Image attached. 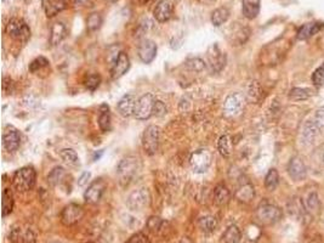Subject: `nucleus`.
Wrapping results in <instances>:
<instances>
[{"mask_svg":"<svg viewBox=\"0 0 324 243\" xmlns=\"http://www.w3.org/2000/svg\"><path fill=\"white\" fill-rule=\"evenodd\" d=\"M37 181V173L33 167H23L16 170L12 176V185L19 192H27L32 190Z\"/></svg>","mask_w":324,"mask_h":243,"instance_id":"f257e3e1","label":"nucleus"},{"mask_svg":"<svg viewBox=\"0 0 324 243\" xmlns=\"http://www.w3.org/2000/svg\"><path fill=\"white\" fill-rule=\"evenodd\" d=\"M138 167H140V164H138V159L136 157H127V158L121 160L117 168V173L119 180H120V184L128 185V184L134 179V176L136 175Z\"/></svg>","mask_w":324,"mask_h":243,"instance_id":"f03ea898","label":"nucleus"},{"mask_svg":"<svg viewBox=\"0 0 324 243\" xmlns=\"http://www.w3.org/2000/svg\"><path fill=\"white\" fill-rule=\"evenodd\" d=\"M282 209L274 205H270V203H264L256 211L257 219L264 225L276 224L282 219Z\"/></svg>","mask_w":324,"mask_h":243,"instance_id":"7ed1b4c3","label":"nucleus"},{"mask_svg":"<svg viewBox=\"0 0 324 243\" xmlns=\"http://www.w3.org/2000/svg\"><path fill=\"white\" fill-rule=\"evenodd\" d=\"M6 33L15 40L26 43L31 38V29L28 25L21 18L10 19L9 24L6 25Z\"/></svg>","mask_w":324,"mask_h":243,"instance_id":"20e7f679","label":"nucleus"},{"mask_svg":"<svg viewBox=\"0 0 324 243\" xmlns=\"http://www.w3.org/2000/svg\"><path fill=\"white\" fill-rule=\"evenodd\" d=\"M160 129L157 126H150L146 128L144 135H142V146L145 152L150 156H153L159 147Z\"/></svg>","mask_w":324,"mask_h":243,"instance_id":"39448f33","label":"nucleus"},{"mask_svg":"<svg viewBox=\"0 0 324 243\" xmlns=\"http://www.w3.org/2000/svg\"><path fill=\"white\" fill-rule=\"evenodd\" d=\"M157 100L152 94H145L137 100L136 108H135V117L138 120H146L154 112V106Z\"/></svg>","mask_w":324,"mask_h":243,"instance_id":"423d86ee","label":"nucleus"},{"mask_svg":"<svg viewBox=\"0 0 324 243\" xmlns=\"http://www.w3.org/2000/svg\"><path fill=\"white\" fill-rule=\"evenodd\" d=\"M211 160H213V156H211L210 151L206 149H200L196 151V152L192 153L190 163L192 169L194 173H206L209 167L211 166Z\"/></svg>","mask_w":324,"mask_h":243,"instance_id":"0eeeda50","label":"nucleus"},{"mask_svg":"<svg viewBox=\"0 0 324 243\" xmlns=\"http://www.w3.org/2000/svg\"><path fill=\"white\" fill-rule=\"evenodd\" d=\"M246 106V97L240 93H233L226 97L224 103L225 114L229 117H238Z\"/></svg>","mask_w":324,"mask_h":243,"instance_id":"6e6552de","label":"nucleus"},{"mask_svg":"<svg viewBox=\"0 0 324 243\" xmlns=\"http://www.w3.org/2000/svg\"><path fill=\"white\" fill-rule=\"evenodd\" d=\"M84 216V209L79 205L71 203V205L66 206L61 212V222L65 226H72L75 225L77 222L80 221Z\"/></svg>","mask_w":324,"mask_h":243,"instance_id":"1a4fd4ad","label":"nucleus"},{"mask_svg":"<svg viewBox=\"0 0 324 243\" xmlns=\"http://www.w3.org/2000/svg\"><path fill=\"white\" fill-rule=\"evenodd\" d=\"M107 189V184L105 183L104 179H96L95 181L90 184V186L88 187L87 191L84 192V199L87 203L90 205H96L101 201L102 196Z\"/></svg>","mask_w":324,"mask_h":243,"instance_id":"9d476101","label":"nucleus"},{"mask_svg":"<svg viewBox=\"0 0 324 243\" xmlns=\"http://www.w3.org/2000/svg\"><path fill=\"white\" fill-rule=\"evenodd\" d=\"M150 192L147 189H138L128 197L127 206L131 211H142L150 205Z\"/></svg>","mask_w":324,"mask_h":243,"instance_id":"9b49d317","label":"nucleus"},{"mask_svg":"<svg viewBox=\"0 0 324 243\" xmlns=\"http://www.w3.org/2000/svg\"><path fill=\"white\" fill-rule=\"evenodd\" d=\"M37 235L29 226H15L10 232V239L14 243H34Z\"/></svg>","mask_w":324,"mask_h":243,"instance_id":"f8f14e48","label":"nucleus"},{"mask_svg":"<svg viewBox=\"0 0 324 243\" xmlns=\"http://www.w3.org/2000/svg\"><path fill=\"white\" fill-rule=\"evenodd\" d=\"M19 144H21V135L18 130L11 126L6 127L3 133V145L5 149L10 152H14L19 147Z\"/></svg>","mask_w":324,"mask_h":243,"instance_id":"ddd939ff","label":"nucleus"},{"mask_svg":"<svg viewBox=\"0 0 324 243\" xmlns=\"http://www.w3.org/2000/svg\"><path fill=\"white\" fill-rule=\"evenodd\" d=\"M288 174L294 181H301L306 178V166L300 157H293L288 164Z\"/></svg>","mask_w":324,"mask_h":243,"instance_id":"4468645a","label":"nucleus"},{"mask_svg":"<svg viewBox=\"0 0 324 243\" xmlns=\"http://www.w3.org/2000/svg\"><path fill=\"white\" fill-rule=\"evenodd\" d=\"M129 67H130V60H129V56L125 52H119L118 56L115 57V60L113 62V66H112L111 70V75L113 79H119L120 77L127 73Z\"/></svg>","mask_w":324,"mask_h":243,"instance_id":"2eb2a0df","label":"nucleus"},{"mask_svg":"<svg viewBox=\"0 0 324 243\" xmlns=\"http://www.w3.org/2000/svg\"><path fill=\"white\" fill-rule=\"evenodd\" d=\"M155 55H157V45L153 40L150 39H144L138 45V56L141 61L145 64H150L154 60Z\"/></svg>","mask_w":324,"mask_h":243,"instance_id":"dca6fc26","label":"nucleus"},{"mask_svg":"<svg viewBox=\"0 0 324 243\" xmlns=\"http://www.w3.org/2000/svg\"><path fill=\"white\" fill-rule=\"evenodd\" d=\"M173 4L169 2V0H160L157 5H155L154 11H153V16L154 18L157 19L158 22H167L169 21L173 16Z\"/></svg>","mask_w":324,"mask_h":243,"instance_id":"f3484780","label":"nucleus"},{"mask_svg":"<svg viewBox=\"0 0 324 243\" xmlns=\"http://www.w3.org/2000/svg\"><path fill=\"white\" fill-rule=\"evenodd\" d=\"M42 8L44 10L46 17H54L67 8L66 0H42Z\"/></svg>","mask_w":324,"mask_h":243,"instance_id":"a211bd4d","label":"nucleus"},{"mask_svg":"<svg viewBox=\"0 0 324 243\" xmlns=\"http://www.w3.org/2000/svg\"><path fill=\"white\" fill-rule=\"evenodd\" d=\"M137 100L134 95L127 94L120 98L118 103V112L123 117H130L131 114L135 113V108H136Z\"/></svg>","mask_w":324,"mask_h":243,"instance_id":"6ab92c4d","label":"nucleus"},{"mask_svg":"<svg viewBox=\"0 0 324 243\" xmlns=\"http://www.w3.org/2000/svg\"><path fill=\"white\" fill-rule=\"evenodd\" d=\"M213 50L214 52H208V62H209L210 70L213 72H220L226 65V56L217 49V47H214Z\"/></svg>","mask_w":324,"mask_h":243,"instance_id":"aec40b11","label":"nucleus"},{"mask_svg":"<svg viewBox=\"0 0 324 243\" xmlns=\"http://www.w3.org/2000/svg\"><path fill=\"white\" fill-rule=\"evenodd\" d=\"M66 37H67V28H66V26L62 22H55L51 26L50 44L58 45Z\"/></svg>","mask_w":324,"mask_h":243,"instance_id":"412c9836","label":"nucleus"},{"mask_svg":"<svg viewBox=\"0 0 324 243\" xmlns=\"http://www.w3.org/2000/svg\"><path fill=\"white\" fill-rule=\"evenodd\" d=\"M213 198H214V202L216 203L217 206L227 205L231 199L230 190L227 189L225 185H222V184H220V185H217L216 187H215Z\"/></svg>","mask_w":324,"mask_h":243,"instance_id":"4be33fe9","label":"nucleus"},{"mask_svg":"<svg viewBox=\"0 0 324 243\" xmlns=\"http://www.w3.org/2000/svg\"><path fill=\"white\" fill-rule=\"evenodd\" d=\"M242 10L248 19L255 18L260 12V0H243Z\"/></svg>","mask_w":324,"mask_h":243,"instance_id":"5701e85b","label":"nucleus"},{"mask_svg":"<svg viewBox=\"0 0 324 243\" xmlns=\"http://www.w3.org/2000/svg\"><path fill=\"white\" fill-rule=\"evenodd\" d=\"M254 196H255V190L249 183L240 185L239 189L236 191L237 199L243 203H249L254 198Z\"/></svg>","mask_w":324,"mask_h":243,"instance_id":"b1692460","label":"nucleus"},{"mask_svg":"<svg viewBox=\"0 0 324 243\" xmlns=\"http://www.w3.org/2000/svg\"><path fill=\"white\" fill-rule=\"evenodd\" d=\"M319 133V128L315 121H307L302 128V140L305 144H312Z\"/></svg>","mask_w":324,"mask_h":243,"instance_id":"393cba45","label":"nucleus"},{"mask_svg":"<svg viewBox=\"0 0 324 243\" xmlns=\"http://www.w3.org/2000/svg\"><path fill=\"white\" fill-rule=\"evenodd\" d=\"M319 29L320 26L318 24H306L299 28L296 37L299 40H306V39L315 35L316 33H318Z\"/></svg>","mask_w":324,"mask_h":243,"instance_id":"a878e982","label":"nucleus"},{"mask_svg":"<svg viewBox=\"0 0 324 243\" xmlns=\"http://www.w3.org/2000/svg\"><path fill=\"white\" fill-rule=\"evenodd\" d=\"M225 243H239L242 239V232L237 225H231L222 235Z\"/></svg>","mask_w":324,"mask_h":243,"instance_id":"bb28decb","label":"nucleus"},{"mask_svg":"<svg viewBox=\"0 0 324 243\" xmlns=\"http://www.w3.org/2000/svg\"><path fill=\"white\" fill-rule=\"evenodd\" d=\"M247 96L251 104H259L261 97H262V89H261L259 82H251L249 87H248Z\"/></svg>","mask_w":324,"mask_h":243,"instance_id":"cd10ccee","label":"nucleus"},{"mask_svg":"<svg viewBox=\"0 0 324 243\" xmlns=\"http://www.w3.org/2000/svg\"><path fill=\"white\" fill-rule=\"evenodd\" d=\"M100 117H98V126H100L101 130L104 133L111 130V113L110 108L107 105H102L101 111H100Z\"/></svg>","mask_w":324,"mask_h":243,"instance_id":"c85d7f7f","label":"nucleus"},{"mask_svg":"<svg viewBox=\"0 0 324 243\" xmlns=\"http://www.w3.org/2000/svg\"><path fill=\"white\" fill-rule=\"evenodd\" d=\"M2 208H3V216H8L14 209V196L9 189H5L3 191V199H2Z\"/></svg>","mask_w":324,"mask_h":243,"instance_id":"c756f323","label":"nucleus"},{"mask_svg":"<svg viewBox=\"0 0 324 243\" xmlns=\"http://www.w3.org/2000/svg\"><path fill=\"white\" fill-rule=\"evenodd\" d=\"M232 139H231L230 135H222L219 139V143H217V149H219V152L222 157H230L231 153H232Z\"/></svg>","mask_w":324,"mask_h":243,"instance_id":"7c9ffc66","label":"nucleus"},{"mask_svg":"<svg viewBox=\"0 0 324 243\" xmlns=\"http://www.w3.org/2000/svg\"><path fill=\"white\" fill-rule=\"evenodd\" d=\"M230 17V11L226 8H219L211 14V22L215 27H220Z\"/></svg>","mask_w":324,"mask_h":243,"instance_id":"2f4dec72","label":"nucleus"},{"mask_svg":"<svg viewBox=\"0 0 324 243\" xmlns=\"http://www.w3.org/2000/svg\"><path fill=\"white\" fill-rule=\"evenodd\" d=\"M198 225H199L201 231L213 232L217 228V219L213 215L201 216L199 221H198Z\"/></svg>","mask_w":324,"mask_h":243,"instance_id":"473e14b6","label":"nucleus"},{"mask_svg":"<svg viewBox=\"0 0 324 243\" xmlns=\"http://www.w3.org/2000/svg\"><path fill=\"white\" fill-rule=\"evenodd\" d=\"M66 178H67V172L62 167H56L50 173V175L48 176V180L52 186H57L64 183Z\"/></svg>","mask_w":324,"mask_h":243,"instance_id":"72a5a7b5","label":"nucleus"},{"mask_svg":"<svg viewBox=\"0 0 324 243\" xmlns=\"http://www.w3.org/2000/svg\"><path fill=\"white\" fill-rule=\"evenodd\" d=\"M59 156H61V158L64 159V162L66 164H68V166L77 167L79 164V157L74 150L65 149V150L59 151Z\"/></svg>","mask_w":324,"mask_h":243,"instance_id":"f704fd0d","label":"nucleus"},{"mask_svg":"<svg viewBox=\"0 0 324 243\" xmlns=\"http://www.w3.org/2000/svg\"><path fill=\"white\" fill-rule=\"evenodd\" d=\"M311 96H312V90L309 88H294L289 93V97L294 101H303Z\"/></svg>","mask_w":324,"mask_h":243,"instance_id":"c9c22d12","label":"nucleus"},{"mask_svg":"<svg viewBox=\"0 0 324 243\" xmlns=\"http://www.w3.org/2000/svg\"><path fill=\"white\" fill-rule=\"evenodd\" d=\"M279 183V174L276 169L272 168L269 170V173L266 174L265 178V187L269 191H273Z\"/></svg>","mask_w":324,"mask_h":243,"instance_id":"e433bc0d","label":"nucleus"},{"mask_svg":"<svg viewBox=\"0 0 324 243\" xmlns=\"http://www.w3.org/2000/svg\"><path fill=\"white\" fill-rule=\"evenodd\" d=\"M101 83V77L98 74L92 73L89 74L84 80V85L88 90L90 91H95L98 88V85Z\"/></svg>","mask_w":324,"mask_h":243,"instance_id":"4c0bfd02","label":"nucleus"},{"mask_svg":"<svg viewBox=\"0 0 324 243\" xmlns=\"http://www.w3.org/2000/svg\"><path fill=\"white\" fill-rule=\"evenodd\" d=\"M87 25H88V29H89V31H91V32L97 31V29L100 28L101 25H102V17H101V15L97 14V12H94V14H91V15L88 17Z\"/></svg>","mask_w":324,"mask_h":243,"instance_id":"58836bf2","label":"nucleus"},{"mask_svg":"<svg viewBox=\"0 0 324 243\" xmlns=\"http://www.w3.org/2000/svg\"><path fill=\"white\" fill-rule=\"evenodd\" d=\"M163 225L164 221L160 218H158V216H151L147 221V228L150 229L152 232H154V234L159 232L161 228H163Z\"/></svg>","mask_w":324,"mask_h":243,"instance_id":"ea45409f","label":"nucleus"},{"mask_svg":"<svg viewBox=\"0 0 324 243\" xmlns=\"http://www.w3.org/2000/svg\"><path fill=\"white\" fill-rule=\"evenodd\" d=\"M48 66H49V61L46 60L45 57L40 56V57L35 58L34 61H32V64L29 65V71L34 73V72H38L39 70H42V68L48 67Z\"/></svg>","mask_w":324,"mask_h":243,"instance_id":"a19ab883","label":"nucleus"},{"mask_svg":"<svg viewBox=\"0 0 324 243\" xmlns=\"http://www.w3.org/2000/svg\"><path fill=\"white\" fill-rule=\"evenodd\" d=\"M306 206H307V209H309L310 212H317L319 209V199L318 197H317V193L312 192L310 193L309 198H307L306 201Z\"/></svg>","mask_w":324,"mask_h":243,"instance_id":"79ce46f5","label":"nucleus"},{"mask_svg":"<svg viewBox=\"0 0 324 243\" xmlns=\"http://www.w3.org/2000/svg\"><path fill=\"white\" fill-rule=\"evenodd\" d=\"M312 83L317 85V87H320V85L324 84V64L320 65L319 67L313 72Z\"/></svg>","mask_w":324,"mask_h":243,"instance_id":"37998d69","label":"nucleus"},{"mask_svg":"<svg viewBox=\"0 0 324 243\" xmlns=\"http://www.w3.org/2000/svg\"><path fill=\"white\" fill-rule=\"evenodd\" d=\"M187 66H188V68H191L192 71L200 72L204 70L206 64H204V61L200 60V58H192V60L187 61Z\"/></svg>","mask_w":324,"mask_h":243,"instance_id":"c03bdc74","label":"nucleus"},{"mask_svg":"<svg viewBox=\"0 0 324 243\" xmlns=\"http://www.w3.org/2000/svg\"><path fill=\"white\" fill-rule=\"evenodd\" d=\"M125 243H151V241L147 235L142 234V232H137V234L131 236Z\"/></svg>","mask_w":324,"mask_h":243,"instance_id":"a18cd8bd","label":"nucleus"},{"mask_svg":"<svg viewBox=\"0 0 324 243\" xmlns=\"http://www.w3.org/2000/svg\"><path fill=\"white\" fill-rule=\"evenodd\" d=\"M315 123L317 124V127L319 128V130H324V106L320 107L319 110L317 111Z\"/></svg>","mask_w":324,"mask_h":243,"instance_id":"49530a36","label":"nucleus"},{"mask_svg":"<svg viewBox=\"0 0 324 243\" xmlns=\"http://www.w3.org/2000/svg\"><path fill=\"white\" fill-rule=\"evenodd\" d=\"M165 113H167V107H165V105L161 103V101H157L154 106L153 114H155L157 117H161L164 116Z\"/></svg>","mask_w":324,"mask_h":243,"instance_id":"de8ad7c7","label":"nucleus"},{"mask_svg":"<svg viewBox=\"0 0 324 243\" xmlns=\"http://www.w3.org/2000/svg\"><path fill=\"white\" fill-rule=\"evenodd\" d=\"M90 176H91V174H90V173H84V174H83L82 178L78 180V185H80V186L85 185V184H87L88 180L90 179Z\"/></svg>","mask_w":324,"mask_h":243,"instance_id":"09e8293b","label":"nucleus"},{"mask_svg":"<svg viewBox=\"0 0 324 243\" xmlns=\"http://www.w3.org/2000/svg\"><path fill=\"white\" fill-rule=\"evenodd\" d=\"M90 0H75V4L80 5V6H85Z\"/></svg>","mask_w":324,"mask_h":243,"instance_id":"8fccbe9b","label":"nucleus"},{"mask_svg":"<svg viewBox=\"0 0 324 243\" xmlns=\"http://www.w3.org/2000/svg\"><path fill=\"white\" fill-rule=\"evenodd\" d=\"M176 243H193V241H192V239H190V238H187V237H184V238H181L180 241H177Z\"/></svg>","mask_w":324,"mask_h":243,"instance_id":"3c124183","label":"nucleus"},{"mask_svg":"<svg viewBox=\"0 0 324 243\" xmlns=\"http://www.w3.org/2000/svg\"><path fill=\"white\" fill-rule=\"evenodd\" d=\"M137 2H138V3H140V4H141V5H147V4H148V3H150V2H151V0H137Z\"/></svg>","mask_w":324,"mask_h":243,"instance_id":"603ef678","label":"nucleus"},{"mask_svg":"<svg viewBox=\"0 0 324 243\" xmlns=\"http://www.w3.org/2000/svg\"><path fill=\"white\" fill-rule=\"evenodd\" d=\"M108 2H115V0H108Z\"/></svg>","mask_w":324,"mask_h":243,"instance_id":"864d4df0","label":"nucleus"},{"mask_svg":"<svg viewBox=\"0 0 324 243\" xmlns=\"http://www.w3.org/2000/svg\"><path fill=\"white\" fill-rule=\"evenodd\" d=\"M323 163H324V156H323Z\"/></svg>","mask_w":324,"mask_h":243,"instance_id":"5fc2aeb1","label":"nucleus"}]
</instances>
